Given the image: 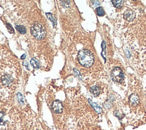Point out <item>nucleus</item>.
Instances as JSON below:
<instances>
[{
  "mask_svg": "<svg viewBox=\"0 0 146 130\" xmlns=\"http://www.w3.org/2000/svg\"><path fill=\"white\" fill-rule=\"evenodd\" d=\"M77 59L82 66L90 68L95 63V57L93 52L88 49H82L77 54Z\"/></svg>",
  "mask_w": 146,
  "mask_h": 130,
  "instance_id": "obj_1",
  "label": "nucleus"
},
{
  "mask_svg": "<svg viewBox=\"0 0 146 130\" xmlns=\"http://www.w3.org/2000/svg\"><path fill=\"white\" fill-rule=\"evenodd\" d=\"M31 33L35 39L41 40L45 37L46 33L42 25L39 23H35L33 24L31 27Z\"/></svg>",
  "mask_w": 146,
  "mask_h": 130,
  "instance_id": "obj_2",
  "label": "nucleus"
},
{
  "mask_svg": "<svg viewBox=\"0 0 146 130\" xmlns=\"http://www.w3.org/2000/svg\"><path fill=\"white\" fill-rule=\"evenodd\" d=\"M111 77L115 83L122 84L125 80V75L121 67H115L111 71Z\"/></svg>",
  "mask_w": 146,
  "mask_h": 130,
  "instance_id": "obj_3",
  "label": "nucleus"
},
{
  "mask_svg": "<svg viewBox=\"0 0 146 130\" xmlns=\"http://www.w3.org/2000/svg\"><path fill=\"white\" fill-rule=\"evenodd\" d=\"M123 18L126 21L129 22H131L135 19L136 17V13L135 11L131 8H127L126 10L124 11L123 14Z\"/></svg>",
  "mask_w": 146,
  "mask_h": 130,
  "instance_id": "obj_4",
  "label": "nucleus"
},
{
  "mask_svg": "<svg viewBox=\"0 0 146 130\" xmlns=\"http://www.w3.org/2000/svg\"><path fill=\"white\" fill-rule=\"evenodd\" d=\"M129 101L130 105L132 106H137L140 102V99L139 96L136 93H133L129 96Z\"/></svg>",
  "mask_w": 146,
  "mask_h": 130,
  "instance_id": "obj_5",
  "label": "nucleus"
},
{
  "mask_svg": "<svg viewBox=\"0 0 146 130\" xmlns=\"http://www.w3.org/2000/svg\"><path fill=\"white\" fill-rule=\"evenodd\" d=\"M52 109L55 113H61L63 110L62 103L58 100L54 101L53 103V106H52Z\"/></svg>",
  "mask_w": 146,
  "mask_h": 130,
  "instance_id": "obj_6",
  "label": "nucleus"
},
{
  "mask_svg": "<svg viewBox=\"0 0 146 130\" xmlns=\"http://www.w3.org/2000/svg\"><path fill=\"white\" fill-rule=\"evenodd\" d=\"M90 92L95 97H97L98 96L101 92V89L99 86L95 85L92 86L90 89Z\"/></svg>",
  "mask_w": 146,
  "mask_h": 130,
  "instance_id": "obj_7",
  "label": "nucleus"
},
{
  "mask_svg": "<svg viewBox=\"0 0 146 130\" xmlns=\"http://www.w3.org/2000/svg\"><path fill=\"white\" fill-rule=\"evenodd\" d=\"M89 103L91 105V106L93 107L94 109L95 110L97 111L98 113H101V112H102V109H101V107H100L98 105V104L93 102H92L90 99H89Z\"/></svg>",
  "mask_w": 146,
  "mask_h": 130,
  "instance_id": "obj_8",
  "label": "nucleus"
},
{
  "mask_svg": "<svg viewBox=\"0 0 146 130\" xmlns=\"http://www.w3.org/2000/svg\"><path fill=\"white\" fill-rule=\"evenodd\" d=\"M15 29L19 33L22 34H24L26 32V28L23 26L17 25L15 26Z\"/></svg>",
  "mask_w": 146,
  "mask_h": 130,
  "instance_id": "obj_9",
  "label": "nucleus"
},
{
  "mask_svg": "<svg viewBox=\"0 0 146 130\" xmlns=\"http://www.w3.org/2000/svg\"><path fill=\"white\" fill-rule=\"evenodd\" d=\"M30 64L33 66L34 68H37H37H39L40 66L38 61L36 58H32L30 60Z\"/></svg>",
  "mask_w": 146,
  "mask_h": 130,
  "instance_id": "obj_10",
  "label": "nucleus"
},
{
  "mask_svg": "<svg viewBox=\"0 0 146 130\" xmlns=\"http://www.w3.org/2000/svg\"><path fill=\"white\" fill-rule=\"evenodd\" d=\"M114 6L117 8H122L123 6V1H112Z\"/></svg>",
  "mask_w": 146,
  "mask_h": 130,
  "instance_id": "obj_11",
  "label": "nucleus"
},
{
  "mask_svg": "<svg viewBox=\"0 0 146 130\" xmlns=\"http://www.w3.org/2000/svg\"><path fill=\"white\" fill-rule=\"evenodd\" d=\"M96 11H97V14L100 17H102V16L105 15V12L104 10L103 9L102 7H98L96 9Z\"/></svg>",
  "mask_w": 146,
  "mask_h": 130,
  "instance_id": "obj_12",
  "label": "nucleus"
},
{
  "mask_svg": "<svg viewBox=\"0 0 146 130\" xmlns=\"http://www.w3.org/2000/svg\"><path fill=\"white\" fill-rule=\"evenodd\" d=\"M46 15L48 17V18L51 20L52 21V22H53L54 24H56V19L53 17V15L51 14V13H46Z\"/></svg>",
  "mask_w": 146,
  "mask_h": 130,
  "instance_id": "obj_13",
  "label": "nucleus"
},
{
  "mask_svg": "<svg viewBox=\"0 0 146 130\" xmlns=\"http://www.w3.org/2000/svg\"><path fill=\"white\" fill-rule=\"evenodd\" d=\"M17 98L18 99V101L20 103H21L22 104H23V97H22V95L21 93H18L17 94Z\"/></svg>",
  "mask_w": 146,
  "mask_h": 130,
  "instance_id": "obj_14",
  "label": "nucleus"
},
{
  "mask_svg": "<svg viewBox=\"0 0 146 130\" xmlns=\"http://www.w3.org/2000/svg\"><path fill=\"white\" fill-rule=\"evenodd\" d=\"M3 116H4V114L2 112H0V125H3L4 124V122H3Z\"/></svg>",
  "mask_w": 146,
  "mask_h": 130,
  "instance_id": "obj_15",
  "label": "nucleus"
},
{
  "mask_svg": "<svg viewBox=\"0 0 146 130\" xmlns=\"http://www.w3.org/2000/svg\"><path fill=\"white\" fill-rule=\"evenodd\" d=\"M25 58H26V55H25V54H23V55H22V56H21V58L22 59H25Z\"/></svg>",
  "mask_w": 146,
  "mask_h": 130,
  "instance_id": "obj_16",
  "label": "nucleus"
}]
</instances>
